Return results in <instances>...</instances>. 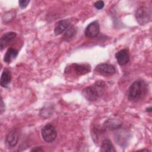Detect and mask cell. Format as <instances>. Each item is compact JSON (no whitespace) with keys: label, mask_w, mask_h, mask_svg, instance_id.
Segmentation results:
<instances>
[{"label":"cell","mask_w":152,"mask_h":152,"mask_svg":"<svg viewBox=\"0 0 152 152\" xmlns=\"http://www.w3.org/2000/svg\"><path fill=\"white\" fill-rule=\"evenodd\" d=\"M148 93V84L143 80H137L130 86L128 89V98L134 102L144 99Z\"/></svg>","instance_id":"6da1fadb"},{"label":"cell","mask_w":152,"mask_h":152,"mask_svg":"<svg viewBox=\"0 0 152 152\" xmlns=\"http://www.w3.org/2000/svg\"><path fill=\"white\" fill-rule=\"evenodd\" d=\"M105 83L102 81H97L94 85L84 88L82 91L83 96L90 102H94L102 94Z\"/></svg>","instance_id":"7a4b0ae2"},{"label":"cell","mask_w":152,"mask_h":152,"mask_svg":"<svg viewBox=\"0 0 152 152\" xmlns=\"http://www.w3.org/2000/svg\"><path fill=\"white\" fill-rule=\"evenodd\" d=\"M151 10L145 6L139 7L135 11V17L140 25H144L148 23L151 18Z\"/></svg>","instance_id":"3957f363"},{"label":"cell","mask_w":152,"mask_h":152,"mask_svg":"<svg viewBox=\"0 0 152 152\" xmlns=\"http://www.w3.org/2000/svg\"><path fill=\"white\" fill-rule=\"evenodd\" d=\"M41 133L42 138L47 142L53 141L57 136L56 129L51 124H48L45 125L42 129Z\"/></svg>","instance_id":"277c9868"},{"label":"cell","mask_w":152,"mask_h":152,"mask_svg":"<svg viewBox=\"0 0 152 152\" xmlns=\"http://www.w3.org/2000/svg\"><path fill=\"white\" fill-rule=\"evenodd\" d=\"M19 140V134L17 129L10 131L6 136L5 143L8 148H13L16 146Z\"/></svg>","instance_id":"5b68a950"},{"label":"cell","mask_w":152,"mask_h":152,"mask_svg":"<svg viewBox=\"0 0 152 152\" xmlns=\"http://www.w3.org/2000/svg\"><path fill=\"white\" fill-rule=\"evenodd\" d=\"M100 31L99 24L97 21L90 23L85 29V36L89 38L97 37Z\"/></svg>","instance_id":"8992f818"},{"label":"cell","mask_w":152,"mask_h":152,"mask_svg":"<svg viewBox=\"0 0 152 152\" xmlns=\"http://www.w3.org/2000/svg\"><path fill=\"white\" fill-rule=\"evenodd\" d=\"M94 71L99 74L107 75H113L116 72L115 68L112 65L104 63L97 65L96 66Z\"/></svg>","instance_id":"52a82bcc"},{"label":"cell","mask_w":152,"mask_h":152,"mask_svg":"<svg viewBox=\"0 0 152 152\" xmlns=\"http://www.w3.org/2000/svg\"><path fill=\"white\" fill-rule=\"evenodd\" d=\"M16 33L12 31L8 32L5 33L0 39V48L2 50L5 48H6L8 45H10L11 42L16 37Z\"/></svg>","instance_id":"ba28073f"},{"label":"cell","mask_w":152,"mask_h":152,"mask_svg":"<svg viewBox=\"0 0 152 152\" xmlns=\"http://www.w3.org/2000/svg\"><path fill=\"white\" fill-rule=\"evenodd\" d=\"M115 58L119 65H125L129 60V52L126 49H122L115 54Z\"/></svg>","instance_id":"9c48e42d"},{"label":"cell","mask_w":152,"mask_h":152,"mask_svg":"<svg viewBox=\"0 0 152 152\" xmlns=\"http://www.w3.org/2000/svg\"><path fill=\"white\" fill-rule=\"evenodd\" d=\"M71 67L76 74L81 75L89 72L91 70L90 66L87 64H74Z\"/></svg>","instance_id":"30bf717a"},{"label":"cell","mask_w":152,"mask_h":152,"mask_svg":"<svg viewBox=\"0 0 152 152\" xmlns=\"http://www.w3.org/2000/svg\"><path fill=\"white\" fill-rule=\"evenodd\" d=\"M70 26V24L68 20H63L58 21L55 27L54 33L55 35H59L65 32L66 29Z\"/></svg>","instance_id":"8fae6325"},{"label":"cell","mask_w":152,"mask_h":152,"mask_svg":"<svg viewBox=\"0 0 152 152\" xmlns=\"http://www.w3.org/2000/svg\"><path fill=\"white\" fill-rule=\"evenodd\" d=\"M11 80V72L8 69H4L1 77L0 83L3 87H7Z\"/></svg>","instance_id":"7c38bea8"},{"label":"cell","mask_w":152,"mask_h":152,"mask_svg":"<svg viewBox=\"0 0 152 152\" xmlns=\"http://www.w3.org/2000/svg\"><path fill=\"white\" fill-rule=\"evenodd\" d=\"M18 53L17 50L13 48H9L4 55V61L6 63H10L12 60L15 59Z\"/></svg>","instance_id":"4fadbf2b"},{"label":"cell","mask_w":152,"mask_h":152,"mask_svg":"<svg viewBox=\"0 0 152 152\" xmlns=\"http://www.w3.org/2000/svg\"><path fill=\"white\" fill-rule=\"evenodd\" d=\"M100 151L102 152H114L115 150L113 146L111 141L109 139H105L103 141L101 145Z\"/></svg>","instance_id":"5bb4252c"},{"label":"cell","mask_w":152,"mask_h":152,"mask_svg":"<svg viewBox=\"0 0 152 152\" xmlns=\"http://www.w3.org/2000/svg\"><path fill=\"white\" fill-rule=\"evenodd\" d=\"M75 34H76V30L75 27L70 26L65 31V33L64 34V39L66 41L70 40L74 37Z\"/></svg>","instance_id":"9a60e30c"},{"label":"cell","mask_w":152,"mask_h":152,"mask_svg":"<svg viewBox=\"0 0 152 152\" xmlns=\"http://www.w3.org/2000/svg\"><path fill=\"white\" fill-rule=\"evenodd\" d=\"M107 124H106L107 128H108L110 129H116L118 127L120 126V125H121V124H119V121H118V122H116V124H113V121H109L108 120L107 121Z\"/></svg>","instance_id":"2e32d148"},{"label":"cell","mask_w":152,"mask_h":152,"mask_svg":"<svg viewBox=\"0 0 152 152\" xmlns=\"http://www.w3.org/2000/svg\"><path fill=\"white\" fill-rule=\"evenodd\" d=\"M104 4L103 1H96L94 4V7L97 10H102L104 7Z\"/></svg>","instance_id":"e0dca14e"},{"label":"cell","mask_w":152,"mask_h":152,"mask_svg":"<svg viewBox=\"0 0 152 152\" xmlns=\"http://www.w3.org/2000/svg\"><path fill=\"white\" fill-rule=\"evenodd\" d=\"M30 2V1H27V0H20L18 2L19 6L21 8H25Z\"/></svg>","instance_id":"ac0fdd59"},{"label":"cell","mask_w":152,"mask_h":152,"mask_svg":"<svg viewBox=\"0 0 152 152\" xmlns=\"http://www.w3.org/2000/svg\"><path fill=\"white\" fill-rule=\"evenodd\" d=\"M5 110V107H4V103H3V101H2V99L1 98V113H2V112L4 111Z\"/></svg>","instance_id":"d6986e66"},{"label":"cell","mask_w":152,"mask_h":152,"mask_svg":"<svg viewBox=\"0 0 152 152\" xmlns=\"http://www.w3.org/2000/svg\"><path fill=\"white\" fill-rule=\"evenodd\" d=\"M42 150H43L40 147H36L31 150V151H41Z\"/></svg>","instance_id":"ffe728a7"},{"label":"cell","mask_w":152,"mask_h":152,"mask_svg":"<svg viewBox=\"0 0 152 152\" xmlns=\"http://www.w3.org/2000/svg\"><path fill=\"white\" fill-rule=\"evenodd\" d=\"M147 112H151V107H150L147 108Z\"/></svg>","instance_id":"44dd1931"}]
</instances>
